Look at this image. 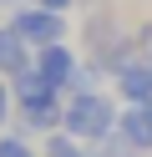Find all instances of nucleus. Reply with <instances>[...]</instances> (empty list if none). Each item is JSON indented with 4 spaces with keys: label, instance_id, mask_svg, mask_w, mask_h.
<instances>
[{
    "label": "nucleus",
    "instance_id": "nucleus-7",
    "mask_svg": "<svg viewBox=\"0 0 152 157\" xmlns=\"http://www.w3.org/2000/svg\"><path fill=\"white\" fill-rule=\"evenodd\" d=\"M117 137L132 152H152V106H127L117 122Z\"/></svg>",
    "mask_w": 152,
    "mask_h": 157
},
{
    "label": "nucleus",
    "instance_id": "nucleus-1",
    "mask_svg": "<svg viewBox=\"0 0 152 157\" xmlns=\"http://www.w3.org/2000/svg\"><path fill=\"white\" fill-rule=\"evenodd\" d=\"M117 101H111L107 91H81V96H66V117H61V132L81 137V142H107V137H117Z\"/></svg>",
    "mask_w": 152,
    "mask_h": 157
},
{
    "label": "nucleus",
    "instance_id": "nucleus-5",
    "mask_svg": "<svg viewBox=\"0 0 152 157\" xmlns=\"http://www.w3.org/2000/svg\"><path fill=\"white\" fill-rule=\"evenodd\" d=\"M117 91L127 106H152V66L147 61H127L117 71Z\"/></svg>",
    "mask_w": 152,
    "mask_h": 157
},
{
    "label": "nucleus",
    "instance_id": "nucleus-2",
    "mask_svg": "<svg viewBox=\"0 0 152 157\" xmlns=\"http://www.w3.org/2000/svg\"><path fill=\"white\" fill-rule=\"evenodd\" d=\"M10 81H15V101H20L25 127L51 132V127L66 117V106H61V86H51L46 76L36 71V66H25V71H20V76H10Z\"/></svg>",
    "mask_w": 152,
    "mask_h": 157
},
{
    "label": "nucleus",
    "instance_id": "nucleus-11",
    "mask_svg": "<svg viewBox=\"0 0 152 157\" xmlns=\"http://www.w3.org/2000/svg\"><path fill=\"white\" fill-rule=\"evenodd\" d=\"M36 5H46V10H61V15H66L71 5H76V0H36Z\"/></svg>",
    "mask_w": 152,
    "mask_h": 157
},
{
    "label": "nucleus",
    "instance_id": "nucleus-6",
    "mask_svg": "<svg viewBox=\"0 0 152 157\" xmlns=\"http://www.w3.org/2000/svg\"><path fill=\"white\" fill-rule=\"evenodd\" d=\"M36 46L25 36H15V25H0V76H20L25 66H36Z\"/></svg>",
    "mask_w": 152,
    "mask_h": 157
},
{
    "label": "nucleus",
    "instance_id": "nucleus-9",
    "mask_svg": "<svg viewBox=\"0 0 152 157\" xmlns=\"http://www.w3.org/2000/svg\"><path fill=\"white\" fill-rule=\"evenodd\" d=\"M0 157H36L25 137H0Z\"/></svg>",
    "mask_w": 152,
    "mask_h": 157
},
{
    "label": "nucleus",
    "instance_id": "nucleus-8",
    "mask_svg": "<svg viewBox=\"0 0 152 157\" xmlns=\"http://www.w3.org/2000/svg\"><path fill=\"white\" fill-rule=\"evenodd\" d=\"M41 157H91V152L81 147V137H71V132H51Z\"/></svg>",
    "mask_w": 152,
    "mask_h": 157
},
{
    "label": "nucleus",
    "instance_id": "nucleus-4",
    "mask_svg": "<svg viewBox=\"0 0 152 157\" xmlns=\"http://www.w3.org/2000/svg\"><path fill=\"white\" fill-rule=\"evenodd\" d=\"M36 71L46 76L51 86H61V91H71V81H76L81 61H76V51H71V46L61 41V46H41V51H36Z\"/></svg>",
    "mask_w": 152,
    "mask_h": 157
},
{
    "label": "nucleus",
    "instance_id": "nucleus-10",
    "mask_svg": "<svg viewBox=\"0 0 152 157\" xmlns=\"http://www.w3.org/2000/svg\"><path fill=\"white\" fill-rule=\"evenodd\" d=\"M10 122V91H5V81H0V127Z\"/></svg>",
    "mask_w": 152,
    "mask_h": 157
},
{
    "label": "nucleus",
    "instance_id": "nucleus-3",
    "mask_svg": "<svg viewBox=\"0 0 152 157\" xmlns=\"http://www.w3.org/2000/svg\"><path fill=\"white\" fill-rule=\"evenodd\" d=\"M10 25H15V36H25L36 51L66 41V15H61V10H46V5H20Z\"/></svg>",
    "mask_w": 152,
    "mask_h": 157
}]
</instances>
